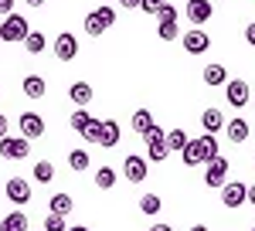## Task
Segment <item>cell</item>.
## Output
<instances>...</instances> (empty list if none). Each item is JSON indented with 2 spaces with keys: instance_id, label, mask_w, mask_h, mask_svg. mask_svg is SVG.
<instances>
[{
  "instance_id": "cell-13",
  "label": "cell",
  "mask_w": 255,
  "mask_h": 231,
  "mask_svg": "<svg viewBox=\"0 0 255 231\" xmlns=\"http://www.w3.org/2000/svg\"><path fill=\"white\" fill-rule=\"evenodd\" d=\"M208 48H211V38H208L201 27H194V31L184 34V51H187V55H204Z\"/></svg>"
},
{
  "instance_id": "cell-42",
  "label": "cell",
  "mask_w": 255,
  "mask_h": 231,
  "mask_svg": "<svg viewBox=\"0 0 255 231\" xmlns=\"http://www.w3.org/2000/svg\"><path fill=\"white\" fill-rule=\"evenodd\" d=\"M27 3H31V7H41V3H44V0H27Z\"/></svg>"
},
{
  "instance_id": "cell-18",
  "label": "cell",
  "mask_w": 255,
  "mask_h": 231,
  "mask_svg": "<svg viewBox=\"0 0 255 231\" xmlns=\"http://www.w3.org/2000/svg\"><path fill=\"white\" fill-rule=\"evenodd\" d=\"M225 133H228L232 143H245L249 133H252V126H249L245 119H232V122H225Z\"/></svg>"
},
{
  "instance_id": "cell-21",
  "label": "cell",
  "mask_w": 255,
  "mask_h": 231,
  "mask_svg": "<svg viewBox=\"0 0 255 231\" xmlns=\"http://www.w3.org/2000/svg\"><path fill=\"white\" fill-rule=\"evenodd\" d=\"M68 99H72L75 106H89V102H92V85H89V82H75V85L68 89Z\"/></svg>"
},
{
  "instance_id": "cell-15",
  "label": "cell",
  "mask_w": 255,
  "mask_h": 231,
  "mask_svg": "<svg viewBox=\"0 0 255 231\" xmlns=\"http://www.w3.org/2000/svg\"><path fill=\"white\" fill-rule=\"evenodd\" d=\"M17 126H20V136H24V139H38V136L44 133V119H41L38 113H24L17 119Z\"/></svg>"
},
{
  "instance_id": "cell-26",
  "label": "cell",
  "mask_w": 255,
  "mask_h": 231,
  "mask_svg": "<svg viewBox=\"0 0 255 231\" xmlns=\"http://www.w3.org/2000/svg\"><path fill=\"white\" fill-rule=\"evenodd\" d=\"M160 208H163V201H160L157 194H143V197H139V211L143 214L153 218V214H160Z\"/></svg>"
},
{
  "instance_id": "cell-6",
  "label": "cell",
  "mask_w": 255,
  "mask_h": 231,
  "mask_svg": "<svg viewBox=\"0 0 255 231\" xmlns=\"http://www.w3.org/2000/svg\"><path fill=\"white\" fill-rule=\"evenodd\" d=\"M123 173H126V180L129 184H143L146 180V173H150V160L139 153H129L126 160H123Z\"/></svg>"
},
{
  "instance_id": "cell-12",
  "label": "cell",
  "mask_w": 255,
  "mask_h": 231,
  "mask_svg": "<svg viewBox=\"0 0 255 231\" xmlns=\"http://www.w3.org/2000/svg\"><path fill=\"white\" fill-rule=\"evenodd\" d=\"M211 14H215L211 0H187V17H191V24H194V27L208 24V20H211Z\"/></svg>"
},
{
  "instance_id": "cell-30",
  "label": "cell",
  "mask_w": 255,
  "mask_h": 231,
  "mask_svg": "<svg viewBox=\"0 0 255 231\" xmlns=\"http://www.w3.org/2000/svg\"><path fill=\"white\" fill-rule=\"evenodd\" d=\"M68 167L75 173L89 170V153H85V150H72V153H68Z\"/></svg>"
},
{
  "instance_id": "cell-38",
  "label": "cell",
  "mask_w": 255,
  "mask_h": 231,
  "mask_svg": "<svg viewBox=\"0 0 255 231\" xmlns=\"http://www.w3.org/2000/svg\"><path fill=\"white\" fill-rule=\"evenodd\" d=\"M3 136H7V116L0 113V139H3Z\"/></svg>"
},
{
  "instance_id": "cell-41",
  "label": "cell",
  "mask_w": 255,
  "mask_h": 231,
  "mask_svg": "<svg viewBox=\"0 0 255 231\" xmlns=\"http://www.w3.org/2000/svg\"><path fill=\"white\" fill-rule=\"evenodd\" d=\"M65 231H89L85 225H75V228H65Z\"/></svg>"
},
{
  "instance_id": "cell-8",
  "label": "cell",
  "mask_w": 255,
  "mask_h": 231,
  "mask_svg": "<svg viewBox=\"0 0 255 231\" xmlns=\"http://www.w3.org/2000/svg\"><path fill=\"white\" fill-rule=\"evenodd\" d=\"M249 82H242V78H232V82H225V99H228V106L232 109H242L245 102H249Z\"/></svg>"
},
{
  "instance_id": "cell-25",
  "label": "cell",
  "mask_w": 255,
  "mask_h": 231,
  "mask_svg": "<svg viewBox=\"0 0 255 231\" xmlns=\"http://www.w3.org/2000/svg\"><path fill=\"white\" fill-rule=\"evenodd\" d=\"M96 187L113 191V187H116V170H113V167H99L96 170Z\"/></svg>"
},
{
  "instance_id": "cell-4",
  "label": "cell",
  "mask_w": 255,
  "mask_h": 231,
  "mask_svg": "<svg viewBox=\"0 0 255 231\" xmlns=\"http://www.w3.org/2000/svg\"><path fill=\"white\" fill-rule=\"evenodd\" d=\"M27 17H20V14H3V24H0V41H7V44H14V41H24L27 38Z\"/></svg>"
},
{
  "instance_id": "cell-35",
  "label": "cell",
  "mask_w": 255,
  "mask_h": 231,
  "mask_svg": "<svg viewBox=\"0 0 255 231\" xmlns=\"http://www.w3.org/2000/svg\"><path fill=\"white\" fill-rule=\"evenodd\" d=\"M245 41H249V44H252V48H255V20H252V24H249V27H245Z\"/></svg>"
},
{
  "instance_id": "cell-40",
  "label": "cell",
  "mask_w": 255,
  "mask_h": 231,
  "mask_svg": "<svg viewBox=\"0 0 255 231\" xmlns=\"http://www.w3.org/2000/svg\"><path fill=\"white\" fill-rule=\"evenodd\" d=\"M150 231H174V228H170V225H153Z\"/></svg>"
},
{
  "instance_id": "cell-2",
  "label": "cell",
  "mask_w": 255,
  "mask_h": 231,
  "mask_svg": "<svg viewBox=\"0 0 255 231\" xmlns=\"http://www.w3.org/2000/svg\"><path fill=\"white\" fill-rule=\"evenodd\" d=\"M113 24H116V7L102 3L96 10H89V17H85V34H89V38H99V34H106Z\"/></svg>"
},
{
  "instance_id": "cell-5",
  "label": "cell",
  "mask_w": 255,
  "mask_h": 231,
  "mask_svg": "<svg viewBox=\"0 0 255 231\" xmlns=\"http://www.w3.org/2000/svg\"><path fill=\"white\" fill-rule=\"evenodd\" d=\"M146 160H150V163H160V160H167V153H170V150H167V139H163V129H160V126H150V129H146Z\"/></svg>"
},
{
  "instance_id": "cell-39",
  "label": "cell",
  "mask_w": 255,
  "mask_h": 231,
  "mask_svg": "<svg viewBox=\"0 0 255 231\" xmlns=\"http://www.w3.org/2000/svg\"><path fill=\"white\" fill-rule=\"evenodd\" d=\"M119 7H129V10H133V7H139V0H116Z\"/></svg>"
},
{
  "instance_id": "cell-1",
  "label": "cell",
  "mask_w": 255,
  "mask_h": 231,
  "mask_svg": "<svg viewBox=\"0 0 255 231\" xmlns=\"http://www.w3.org/2000/svg\"><path fill=\"white\" fill-rule=\"evenodd\" d=\"M180 156H184V167L208 163L211 156H218V139H215V133H204V136H197V139H187V143H184V150H180Z\"/></svg>"
},
{
  "instance_id": "cell-7",
  "label": "cell",
  "mask_w": 255,
  "mask_h": 231,
  "mask_svg": "<svg viewBox=\"0 0 255 231\" xmlns=\"http://www.w3.org/2000/svg\"><path fill=\"white\" fill-rule=\"evenodd\" d=\"M27 153H31V139H24V136H3L0 139V156L3 160H24Z\"/></svg>"
},
{
  "instance_id": "cell-24",
  "label": "cell",
  "mask_w": 255,
  "mask_h": 231,
  "mask_svg": "<svg viewBox=\"0 0 255 231\" xmlns=\"http://www.w3.org/2000/svg\"><path fill=\"white\" fill-rule=\"evenodd\" d=\"M163 139H167V150H170V153H180V150H184V143H187L191 136L184 133L180 126H174V129H170V133L163 136Z\"/></svg>"
},
{
  "instance_id": "cell-29",
  "label": "cell",
  "mask_w": 255,
  "mask_h": 231,
  "mask_svg": "<svg viewBox=\"0 0 255 231\" xmlns=\"http://www.w3.org/2000/svg\"><path fill=\"white\" fill-rule=\"evenodd\" d=\"M24 48H27L31 55H41V51H44V34H41V31H27V38H24Z\"/></svg>"
},
{
  "instance_id": "cell-32",
  "label": "cell",
  "mask_w": 255,
  "mask_h": 231,
  "mask_svg": "<svg viewBox=\"0 0 255 231\" xmlns=\"http://www.w3.org/2000/svg\"><path fill=\"white\" fill-rule=\"evenodd\" d=\"M68 228V225H65V218H61V214H48V218H44V231H65Z\"/></svg>"
},
{
  "instance_id": "cell-27",
  "label": "cell",
  "mask_w": 255,
  "mask_h": 231,
  "mask_svg": "<svg viewBox=\"0 0 255 231\" xmlns=\"http://www.w3.org/2000/svg\"><path fill=\"white\" fill-rule=\"evenodd\" d=\"M51 177H55V163H51V160L34 163V180H38V184H51Z\"/></svg>"
},
{
  "instance_id": "cell-34",
  "label": "cell",
  "mask_w": 255,
  "mask_h": 231,
  "mask_svg": "<svg viewBox=\"0 0 255 231\" xmlns=\"http://www.w3.org/2000/svg\"><path fill=\"white\" fill-rule=\"evenodd\" d=\"M153 17H160V20H177V10L170 7V3H163V7H160V10L153 14Z\"/></svg>"
},
{
  "instance_id": "cell-44",
  "label": "cell",
  "mask_w": 255,
  "mask_h": 231,
  "mask_svg": "<svg viewBox=\"0 0 255 231\" xmlns=\"http://www.w3.org/2000/svg\"><path fill=\"white\" fill-rule=\"evenodd\" d=\"M252 231H255V228H252Z\"/></svg>"
},
{
  "instance_id": "cell-11",
  "label": "cell",
  "mask_w": 255,
  "mask_h": 231,
  "mask_svg": "<svg viewBox=\"0 0 255 231\" xmlns=\"http://www.w3.org/2000/svg\"><path fill=\"white\" fill-rule=\"evenodd\" d=\"M75 55H79V41H75V34L61 31L58 38H55V58H58V61H75Z\"/></svg>"
},
{
  "instance_id": "cell-43",
  "label": "cell",
  "mask_w": 255,
  "mask_h": 231,
  "mask_svg": "<svg viewBox=\"0 0 255 231\" xmlns=\"http://www.w3.org/2000/svg\"><path fill=\"white\" fill-rule=\"evenodd\" d=\"M191 231H208V228H204V225H194V228H191Z\"/></svg>"
},
{
  "instance_id": "cell-9",
  "label": "cell",
  "mask_w": 255,
  "mask_h": 231,
  "mask_svg": "<svg viewBox=\"0 0 255 231\" xmlns=\"http://www.w3.org/2000/svg\"><path fill=\"white\" fill-rule=\"evenodd\" d=\"M225 177H228V160H225L221 153L211 156V160H208V173H204V184L218 191V187L225 184Z\"/></svg>"
},
{
  "instance_id": "cell-10",
  "label": "cell",
  "mask_w": 255,
  "mask_h": 231,
  "mask_svg": "<svg viewBox=\"0 0 255 231\" xmlns=\"http://www.w3.org/2000/svg\"><path fill=\"white\" fill-rule=\"evenodd\" d=\"M218 191H221V204L225 208H242L245 204V184H238V180H225Z\"/></svg>"
},
{
  "instance_id": "cell-14",
  "label": "cell",
  "mask_w": 255,
  "mask_h": 231,
  "mask_svg": "<svg viewBox=\"0 0 255 231\" xmlns=\"http://www.w3.org/2000/svg\"><path fill=\"white\" fill-rule=\"evenodd\" d=\"M7 201H14V204H27L31 201V184L24 180V177H10L7 180Z\"/></svg>"
},
{
  "instance_id": "cell-3",
  "label": "cell",
  "mask_w": 255,
  "mask_h": 231,
  "mask_svg": "<svg viewBox=\"0 0 255 231\" xmlns=\"http://www.w3.org/2000/svg\"><path fill=\"white\" fill-rule=\"evenodd\" d=\"M99 126H102V119L85 113V106H79L75 113H72V129L82 136V139H89V143H99Z\"/></svg>"
},
{
  "instance_id": "cell-33",
  "label": "cell",
  "mask_w": 255,
  "mask_h": 231,
  "mask_svg": "<svg viewBox=\"0 0 255 231\" xmlns=\"http://www.w3.org/2000/svg\"><path fill=\"white\" fill-rule=\"evenodd\" d=\"M167 0H139V7H143V14H157L160 7H163Z\"/></svg>"
},
{
  "instance_id": "cell-37",
  "label": "cell",
  "mask_w": 255,
  "mask_h": 231,
  "mask_svg": "<svg viewBox=\"0 0 255 231\" xmlns=\"http://www.w3.org/2000/svg\"><path fill=\"white\" fill-rule=\"evenodd\" d=\"M245 201H252V208H255V184H252V187H245Z\"/></svg>"
},
{
  "instance_id": "cell-23",
  "label": "cell",
  "mask_w": 255,
  "mask_h": 231,
  "mask_svg": "<svg viewBox=\"0 0 255 231\" xmlns=\"http://www.w3.org/2000/svg\"><path fill=\"white\" fill-rule=\"evenodd\" d=\"M0 231H27V214L10 211L3 221H0Z\"/></svg>"
},
{
  "instance_id": "cell-22",
  "label": "cell",
  "mask_w": 255,
  "mask_h": 231,
  "mask_svg": "<svg viewBox=\"0 0 255 231\" xmlns=\"http://www.w3.org/2000/svg\"><path fill=\"white\" fill-rule=\"evenodd\" d=\"M44 92H48V85H44V78H41V75H27V78H24V96H27V99H41Z\"/></svg>"
},
{
  "instance_id": "cell-28",
  "label": "cell",
  "mask_w": 255,
  "mask_h": 231,
  "mask_svg": "<svg viewBox=\"0 0 255 231\" xmlns=\"http://www.w3.org/2000/svg\"><path fill=\"white\" fill-rule=\"evenodd\" d=\"M150 126H153V116H150V109H136V113H133V129L143 136Z\"/></svg>"
},
{
  "instance_id": "cell-19",
  "label": "cell",
  "mask_w": 255,
  "mask_h": 231,
  "mask_svg": "<svg viewBox=\"0 0 255 231\" xmlns=\"http://www.w3.org/2000/svg\"><path fill=\"white\" fill-rule=\"evenodd\" d=\"M201 78H204V85L218 89V85H225V82H228V72H225V65H208V68L201 72Z\"/></svg>"
},
{
  "instance_id": "cell-17",
  "label": "cell",
  "mask_w": 255,
  "mask_h": 231,
  "mask_svg": "<svg viewBox=\"0 0 255 231\" xmlns=\"http://www.w3.org/2000/svg\"><path fill=\"white\" fill-rule=\"evenodd\" d=\"M201 126H204V133H221L225 129V113L221 109H204L201 113Z\"/></svg>"
},
{
  "instance_id": "cell-16",
  "label": "cell",
  "mask_w": 255,
  "mask_h": 231,
  "mask_svg": "<svg viewBox=\"0 0 255 231\" xmlns=\"http://www.w3.org/2000/svg\"><path fill=\"white\" fill-rule=\"evenodd\" d=\"M119 139H123V129L116 126V119H102V126H99V146L113 150V146H119Z\"/></svg>"
},
{
  "instance_id": "cell-36",
  "label": "cell",
  "mask_w": 255,
  "mask_h": 231,
  "mask_svg": "<svg viewBox=\"0 0 255 231\" xmlns=\"http://www.w3.org/2000/svg\"><path fill=\"white\" fill-rule=\"evenodd\" d=\"M14 10V0H0V14H10Z\"/></svg>"
},
{
  "instance_id": "cell-20",
  "label": "cell",
  "mask_w": 255,
  "mask_h": 231,
  "mask_svg": "<svg viewBox=\"0 0 255 231\" xmlns=\"http://www.w3.org/2000/svg\"><path fill=\"white\" fill-rule=\"evenodd\" d=\"M48 208L55 214H61V218H68V214L75 211V201H72V194H55V197L48 201Z\"/></svg>"
},
{
  "instance_id": "cell-31",
  "label": "cell",
  "mask_w": 255,
  "mask_h": 231,
  "mask_svg": "<svg viewBox=\"0 0 255 231\" xmlns=\"http://www.w3.org/2000/svg\"><path fill=\"white\" fill-rule=\"evenodd\" d=\"M157 34H160V41H174V38H180V31H177V20H160Z\"/></svg>"
}]
</instances>
